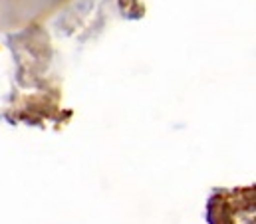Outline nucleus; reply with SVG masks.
I'll return each instance as SVG.
<instances>
[]
</instances>
